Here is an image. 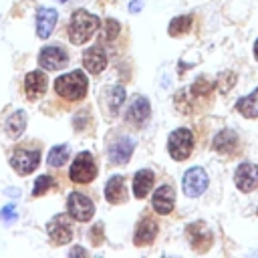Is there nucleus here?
<instances>
[{
	"label": "nucleus",
	"instance_id": "c85d7f7f",
	"mask_svg": "<svg viewBox=\"0 0 258 258\" xmlns=\"http://www.w3.org/2000/svg\"><path fill=\"white\" fill-rule=\"evenodd\" d=\"M52 187V177L48 173H42L36 177L34 185H32V196H42L44 191H48Z\"/></svg>",
	"mask_w": 258,
	"mask_h": 258
},
{
	"label": "nucleus",
	"instance_id": "2f4dec72",
	"mask_svg": "<svg viewBox=\"0 0 258 258\" xmlns=\"http://www.w3.org/2000/svg\"><path fill=\"white\" fill-rule=\"evenodd\" d=\"M141 6H143V2H141V0H133V2L129 4V12H139V10H141Z\"/></svg>",
	"mask_w": 258,
	"mask_h": 258
},
{
	"label": "nucleus",
	"instance_id": "4be33fe9",
	"mask_svg": "<svg viewBox=\"0 0 258 258\" xmlns=\"http://www.w3.org/2000/svg\"><path fill=\"white\" fill-rule=\"evenodd\" d=\"M236 109H238V113H242L244 117L256 119V117H258V89H254L250 95L238 99Z\"/></svg>",
	"mask_w": 258,
	"mask_h": 258
},
{
	"label": "nucleus",
	"instance_id": "a211bd4d",
	"mask_svg": "<svg viewBox=\"0 0 258 258\" xmlns=\"http://www.w3.org/2000/svg\"><path fill=\"white\" fill-rule=\"evenodd\" d=\"M157 222L151 220V218H143L139 220V224L135 226V234H133V242L135 246H145V244H151L157 236Z\"/></svg>",
	"mask_w": 258,
	"mask_h": 258
},
{
	"label": "nucleus",
	"instance_id": "7ed1b4c3",
	"mask_svg": "<svg viewBox=\"0 0 258 258\" xmlns=\"http://www.w3.org/2000/svg\"><path fill=\"white\" fill-rule=\"evenodd\" d=\"M167 151L175 161H183L194 151V133L187 127H179L167 137Z\"/></svg>",
	"mask_w": 258,
	"mask_h": 258
},
{
	"label": "nucleus",
	"instance_id": "f03ea898",
	"mask_svg": "<svg viewBox=\"0 0 258 258\" xmlns=\"http://www.w3.org/2000/svg\"><path fill=\"white\" fill-rule=\"evenodd\" d=\"M87 89H89V79L87 75L77 69V71H71L67 75H60L56 81H54V91L58 97L67 99V101H79L87 95Z\"/></svg>",
	"mask_w": 258,
	"mask_h": 258
},
{
	"label": "nucleus",
	"instance_id": "473e14b6",
	"mask_svg": "<svg viewBox=\"0 0 258 258\" xmlns=\"http://www.w3.org/2000/svg\"><path fill=\"white\" fill-rule=\"evenodd\" d=\"M79 254H81V256H87V250H85V248H81V246H77V248H73V250H71V254H69V256H79Z\"/></svg>",
	"mask_w": 258,
	"mask_h": 258
},
{
	"label": "nucleus",
	"instance_id": "20e7f679",
	"mask_svg": "<svg viewBox=\"0 0 258 258\" xmlns=\"http://www.w3.org/2000/svg\"><path fill=\"white\" fill-rule=\"evenodd\" d=\"M69 177L75 183H91L97 177V163H95L93 153H89V151L77 153V157L71 163Z\"/></svg>",
	"mask_w": 258,
	"mask_h": 258
},
{
	"label": "nucleus",
	"instance_id": "393cba45",
	"mask_svg": "<svg viewBox=\"0 0 258 258\" xmlns=\"http://www.w3.org/2000/svg\"><path fill=\"white\" fill-rule=\"evenodd\" d=\"M107 99H105V103H107V107H109V113H113V115H117V111H119V107L123 105V101H125V89L121 87V85H115V87H111L109 91H107Z\"/></svg>",
	"mask_w": 258,
	"mask_h": 258
},
{
	"label": "nucleus",
	"instance_id": "0eeeda50",
	"mask_svg": "<svg viewBox=\"0 0 258 258\" xmlns=\"http://www.w3.org/2000/svg\"><path fill=\"white\" fill-rule=\"evenodd\" d=\"M208 187V173L206 169L202 167H189L185 173H183V179H181V189L187 198H198L206 191Z\"/></svg>",
	"mask_w": 258,
	"mask_h": 258
},
{
	"label": "nucleus",
	"instance_id": "f3484780",
	"mask_svg": "<svg viewBox=\"0 0 258 258\" xmlns=\"http://www.w3.org/2000/svg\"><path fill=\"white\" fill-rule=\"evenodd\" d=\"M105 200L113 206L127 202V187H125V177L123 175H113L107 185H105Z\"/></svg>",
	"mask_w": 258,
	"mask_h": 258
},
{
	"label": "nucleus",
	"instance_id": "412c9836",
	"mask_svg": "<svg viewBox=\"0 0 258 258\" xmlns=\"http://www.w3.org/2000/svg\"><path fill=\"white\" fill-rule=\"evenodd\" d=\"M153 181H155V173L151 169H139L135 175H133V196L135 198H145L151 187H153Z\"/></svg>",
	"mask_w": 258,
	"mask_h": 258
},
{
	"label": "nucleus",
	"instance_id": "ddd939ff",
	"mask_svg": "<svg viewBox=\"0 0 258 258\" xmlns=\"http://www.w3.org/2000/svg\"><path fill=\"white\" fill-rule=\"evenodd\" d=\"M46 87H48V79L42 71H30L24 77V93H26V99L30 101H36L38 97H42L46 93Z\"/></svg>",
	"mask_w": 258,
	"mask_h": 258
},
{
	"label": "nucleus",
	"instance_id": "aec40b11",
	"mask_svg": "<svg viewBox=\"0 0 258 258\" xmlns=\"http://www.w3.org/2000/svg\"><path fill=\"white\" fill-rule=\"evenodd\" d=\"M212 147L218 151V153H234L238 149V135L234 129H222L214 141H212Z\"/></svg>",
	"mask_w": 258,
	"mask_h": 258
},
{
	"label": "nucleus",
	"instance_id": "5701e85b",
	"mask_svg": "<svg viewBox=\"0 0 258 258\" xmlns=\"http://www.w3.org/2000/svg\"><path fill=\"white\" fill-rule=\"evenodd\" d=\"M4 129H6V133L10 135V137H20L22 135V131L26 129V113L24 111H14L8 119H6V123H4Z\"/></svg>",
	"mask_w": 258,
	"mask_h": 258
},
{
	"label": "nucleus",
	"instance_id": "f257e3e1",
	"mask_svg": "<svg viewBox=\"0 0 258 258\" xmlns=\"http://www.w3.org/2000/svg\"><path fill=\"white\" fill-rule=\"evenodd\" d=\"M99 28V16L79 8L73 12L71 22H69V38L73 44H85L87 40L93 38V34Z\"/></svg>",
	"mask_w": 258,
	"mask_h": 258
},
{
	"label": "nucleus",
	"instance_id": "f704fd0d",
	"mask_svg": "<svg viewBox=\"0 0 258 258\" xmlns=\"http://www.w3.org/2000/svg\"><path fill=\"white\" fill-rule=\"evenodd\" d=\"M58 2H67V0H58Z\"/></svg>",
	"mask_w": 258,
	"mask_h": 258
},
{
	"label": "nucleus",
	"instance_id": "72a5a7b5",
	"mask_svg": "<svg viewBox=\"0 0 258 258\" xmlns=\"http://www.w3.org/2000/svg\"><path fill=\"white\" fill-rule=\"evenodd\" d=\"M254 56H256V60H258V38H256V42H254Z\"/></svg>",
	"mask_w": 258,
	"mask_h": 258
},
{
	"label": "nucleus",
	"instance_id": "1a4fd4ad",
	"mask_svg": "<svg viewBox=\"0 0 258 258\" xmlns=\"http://www.w3.org/2000/svg\"><path fill=\"white\" fill-rule=\"evenodd\" d=\"M46 232H48L52 244H56V246L69 244L73 240V228H71V222H69V218L64 214H56L46 224Z\"/></svg>",
	"mask_w": 258,
	"mask_h": 258
},
{
	"label": "nucleus",
	"instance_id": "423d86ee",
	"mask_svg": "<svg viewBox=\"0 0 258 258\" xmlns=\"http://www.w3.org/2000/svg\"><path fill=\"white\" fill-rule=\"evenodd\" d=\"M38 161H40V151L34 147H18L14 149V153L10 155V165L16 169V173L20 175H28L32 173L36 167H38Z\"/></svg>",
	"mask_w": 258,
	"mask_h": 258
},
{
	"label": "nucleus",
	"instance_id": "6ab92c4d",
	"mask_svg": "<svg viewBox=\"0 0 258 258\" xmlns=\"http://www.w3.org/2000/svg\"><path fill=\"white\" fill-rule=\"evenodd\" d=\"M56 10L54 8H40L36 12V34L40 38H48L56 26Z\"/></svg>",
	"mask_w": 258,
	"mask_h": 258
},
{
	"label": "nucleus",
	"instance_id": "b1692460",
	"mask_svg": "<svg viewBox=\"0 0 258 258\" xmlns=\"http://www.w3.org/2000/svg\"><path fill=\"white\" fill-rule=\"evenodd\" d=\"M69 153H71V147L67 143H60V145H54L50 151H48V157H46V163L50 167H62L64 161L69 159Z\"/></svg>",
	"mask_w": 258,
	"mask_h": 258
},
{
	"label": "nucleus",
	"instance_id": "cd10ccee",
	"mask_svg": "<svg viewBox=\"0 0 258 258\" xmlns=\"http://www.w3.org/2000/svg\"><path fill=\"white\" fill-rule=\"evenodd\" d=\"M119 30H121L119 22H117V20H113V18H107V20H105V24H103L101 40H105V42L115 40V38H117V34H119Z\"/></svg>",
	"mask_w": 258,
	"mask_h": 258
},
{
	"label": "nucleus",
	"instance_id": "c756f323",
	"mask_svg": "<svg viewBox=\"0 0 258 258\" xmlns=\"http://www.w3.org/2000/svg\"><path fill=\"white\" fill-rule=\"evenodd\" d=\"M234 83H236V75L230 73V71H226V73H222V75L218 77V87H220L222 93H228V89H230Z\"/></svg>",
	"mask_w": 258,
	"mask_h": 258
},
{
	"label": "nucleus",
	"instance_id": "6e6552de",
	"mask_svg": "<svg viewBox=\"0 0 258 258\" xmlns=\"http://www.w3.org/2000/svg\"><path fill=\"white\" fill-rule=\"evenodd\" d=\"M69 62V54L62 46L52 44V46H42L38 52V64L44 71H58Z\"/></svg>",
	"mask_w": 258,
	"mask_h": 258
},
{
	"label": "nucleus",
	"instance_id": "9d476101",
	"mask_svg": "<svg viewBox=\"0 0 258 258\" xmlns=\"http://www.w3.org/2000/svg\"><path fill=\"white\" fill-rule=\"evenodd\" d=\"M234 181H236V187L244 194L252 191L258 187V165L256 163H240L236 173H234Z\"/></svg>",
	"mask_w": 258,
	"mask_h": 258
},
{
	"label": "nucleus",
	"instance_id": "dca6fc26",
	"mask_svg": "<svg viewBox=\"0 0 258 258\" xmlns=\"http://www.w3.org/2000/svg\"><path fill=\"white\" fill-rule=\"evenodd\" d=\"M149 111H151L149 101L145 97H141V95H135L133 101L129 103V109H127V121L137 125V127H141L149 119Z\"/></svg>",
	"mask_w": 258,
	"mask_h": 258
},
{
	"label": "nucleus",
	"instance_id": "a878e982",
	"mask_svg": "<svg viewBox=\"0 0 258 258\" xmlns=\"http://www.w3.org/2000/svg\"><path fill=\"white\" fill-rule=\"evenodd\" d=\"M189 28H191V16H189V14L175 16V18L169 22V26H167V30H169V34H171V36L185 34V32H189Z\"/></svg>",
	"mask_w": 258,
	"mask_h": 258
},
{
	"label": "nucleus",
	"instance_id": "bb28decb",
	"mask_svg": "<svg viewBox=\"0 0 258 258\" xmlns=\"http://www.w3.org/2000/svg\"><path fill=\"white\" fill-rule=\"evenodd\" d=\"M212 91H214V83L208 81L206 77L196 79V83L191 85V95H194V97H208Z\"/></svg>",
	"mask_w": 258,
	"mask_h": 258
},
{
	"label": "nucleus",
	"instance_id": "2eb2a0df",
	"mask_svg": "<svg viewBox=\"0 0 258 258\" xmlns=\"http://www.w3.org/2000/svg\"><path fill=\"white\" fill-rule=\"evenodd\" d=\"M133 147H135L133 139H129V137H117L111 143V147H109V159H111V163H115V165L127 163L129 157H131V153H133Z\"/></svg>",
	"mask_w": 258,
	"mask_h": 258
},
{
	"label": "nucleus",
	"instance_id": "7c9ffc66",
	"mask_svg": "<svg viewBox=\"0 0 258 258\" xmlns=\"http://www.w3.org/2000/svg\"><path fill=\"white\" fill-rule=\"evenodd\" d=\"M0 218L4 220V222H12V220H16V208L10 204V206H6V208H2L0 210Z\"/></svg>",
	"mask_w": 258,
	"mask_h": 258
},
{
	"label": "nucleus",
	"instance_id": "9b49d317",
	"mask_svg": "<svg viewBox=\"0 0 258 258\" xmlns=\"http://www.w3.org/2000/svg\"><path fill=\"white\" fill-rule=\"evenodd\" d=\"M83 67L91 75L103 73L105 67H107V52H105V48L99 46V44L85 48V52H83Z\"/></svg>",
	"mask_w": 258,
	"mask_h": 258
},
{
	"label": "nucleus",
	"instance_id": "39448f33",
	"mask_svg": "<svg viewBox=\"0 0 258 258\" xmlns=\"http://www.w3.org/2000/svg\"><path fill=\"white\" fill-rule=\"evenodd\" d=\"M67 208L71 218H75L77 222H89L95 216V204L87 194L81 191H71L69 200H67Z\"/></svg>",
	"mask_w": 258,
	"mask_h": 258
},
{
	"label": "nucleus",
	"instance_id": "f8f14e48",
	"mask_svg": "<svg viewBox=\"0 0 258 258\" xmlns=\"http://www.w3.org/2000/svg\"><path fill=\"white\" fill-rule=\"evenodd\" d=\"M185 236L189 238V244L194 250L198 252H204L212 246V232L208 230V226L204 222H196V224H189L187 230H185Z\"/></svg>",
	"mask_w": 258,
	"mask_h": 258
},
{
	"label": "nucleus",
	"instance_id": "4468645a",
	"mask_svg": "<svg viewBox=\"0 0 258 258\" xmlns=\"http://www.w3.org/2000/svg\"><path fill=\"white\" fill-rule=\"evenodd\" d=\"M151 206L161 216L169 214L173 210V206H175V191H173V187L167 185V183L165 185H159L153 191V196H151Z\"/></svg>",
	"mask_w": 258,
	"mask_h": 258
}]
</instances>
